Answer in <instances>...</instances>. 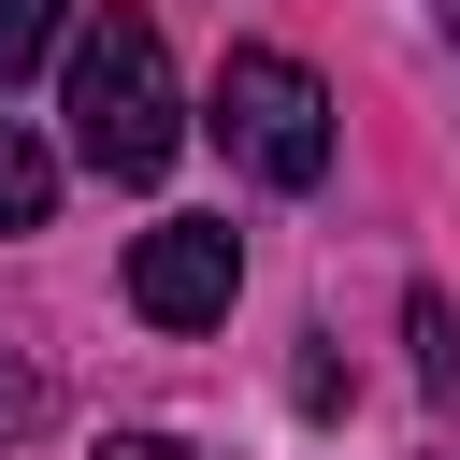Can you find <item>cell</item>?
Listing matches in <instances>:
<instances>
[{
    "mask_svg": "<svg viewBox=\"0 0 460 460\" xmlns=\"http://www.w3.org/2000/svg\"><path fill=\"white\" fill-rule=\"evenodd\" d=\"M230 288H244V230H230V216H158V230L129 244V316H144V331H216Z\"/></svg>",
    "mask_w": 460,
    "mask_h": 460,
    "instance_id": "obj_3",
    "label": "cell"
},
{
    "mask_svg": "<svg viewBox=\"0 0 460 460\" xmlns=\"http://www.w3.org/2000/svg\"><path fill=\"white\" fill-rule=\"evenodd\" d=\"M101 460H187V446H172V431H115Z\"/></svg>",
    "mask_w": 460,
    "mask_h": 460,
    "instance_id": "obj_8",
    "label": "cell"
},
{
    "mask_svg": "<svg viewBox=\"0 0 460 460\" xmlns=\"http://www.w3.org/2000/svg\"><path fill=\"white\" fill-rule=\"evenodd\" d=\"M14 431H43V374H29V359H0V446H14Z\"/></svg>",
    "mask_w": 460,
    "mask_h": 460,
    "instance_id": "obj_7",
    "label": "cell"
},
{
    "mask_svg": "<svg viewBox=\"0 0 460 460\" xmlns=\"http://www.w3.org/2000/svg\"><path fill=\"white\" fill-rule=\"evenodd\" d=\"M402 345H417V388H431V402H446V417H460V316H446V302H431V288H417V302H402Z\"/></svg>",
    "mask_w": 460,
    "mask_h": 460,
    "instance_id": "obj_5",
    "label": "cell"
},
{
    "mask_svg": "<svg viewBox=\"0 0 460 460\" xmlns=\"http://www.w3.org/2000/svg\"><path fill=\"white\" fill-rule=\"evenodd\" d=\"M58 29H72V0H0V86H14V72H29Z\"/></svg>",
    "mask_w": 460,
    "mask_h": 460,
    "instance_id": "obj_6",
    "label": "cell"
},
{
    "mask_svg": "<svg viewBox=\"0 0 460 460\" xmlns=\"http://www.w3.org/2000/svg\"><path fill=\"white\" fill-rule=\"evenodd\" d=\"M431 14H446V43H460V0H431Z\"/></svg>",
    "mask_w": 460,
    "mask_h": 460,
    "instance_id": "obj_9",
    "label": "cell"
},
{
    "mask_svg": "<svg viewBox=\"0 0 460 460\" xmlns=\"http://www.w3.org/2000/svg\"><path fill=\"white\" fill-rule=\"evenodd\" d=\"M58 216V144L29 115H0V230H43Z\"/></svg>",
    "mask_w": 460,
    "mask_h": 460,
    "instance_id": "obj_4",
    "label": "cell"
},
{
    "mask_svg": "<svg viewBox=\"0 0 460 460\" xmlns=\"http://www.w3.org/2000/svg\"><path fill=\"white\" fill-rule=\"evenodd\" d=\"M72 144H86V172H115V187H158L172 144H187V115H172V43H158L144 0H86V29H72Z\"/></svg>",
    "mask_w": 460,
    "mask_h": 460,
    "instance_id": "obj_1",
    "label": "cell"
},
{
    "mask_svg": "<svg viewBox=\"0 0 460 460\" xmlns=\"http://www.w3.org/2000/svg\"><path fill=\"white\" fill-rule=\"evenodd\" d=\"M216 144H230L259 187H316V172H331V86H316L302 58H273V43H230V72H216Z\"/></svg>",
    "mask_w": 460,
    "mask_h": 460,
    "instance_id": "obj_2",
    "label": "cell"
}]
</instances>
